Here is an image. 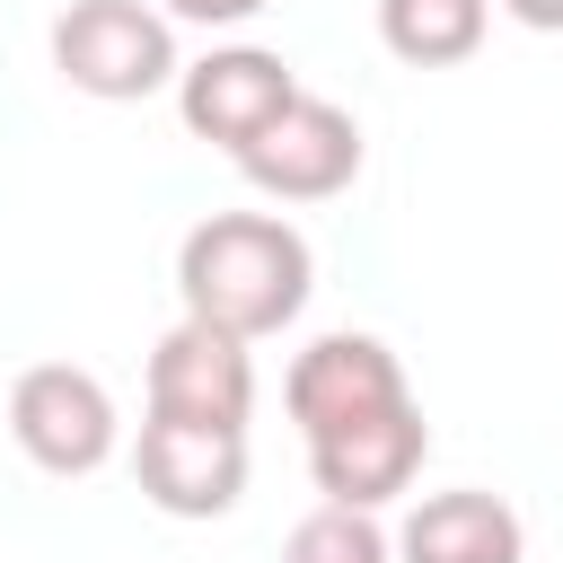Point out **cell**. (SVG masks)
I'll use <instances>...</instances> for the list:
<instances>
[{
	"label": "cell",
	"instance_id": "5bb4252c",
	"mask_svg": "<svg viewBox=\"0 0 563 563\" xmlns=\"http://www.w3.org/2000/svg\"><path fill=\"white\" fill-rule=\"evenodd\" d=\"M493 9H510V18L537 26V35H563V0H493Z\"/></svg>",
	"mask_w": 563,
	"mask_h": 563
},
{
	"label": "cell",
	"instance_id": "4fadbf2b",
	"mask_svg": "<svg viewBox=\"0 0 563 563\" xmlns=\"http://www.w3.org/2000/svg\"><path fill=\"white\" fill-rule=\"evenodd\" d=\"M255 9H273V0H167V18H185V26H246Z\"/></svg>",
	"mask_w": 563,
	"mask_h": 563
},
{
	"label": "cell",
	"instance_id": "5b68a950",
	"mask_svg": "<svg viewBox=\"0 0 563 563\" xmlns=\"http://www.w3.org/2000/svg\"><path fill=\"white\" fill-rule=\"evenodd\" d=\"M150 405L141 413H167V422H211V431H246L255 413V352L202 317H176L158 343H150Z\"/></svg>",
	"mask_w": 563,
	"mask_h": 563
},
{
	"label": "cell",
	"instance_id": "3957f363",
	"mask_svg": "<svg viewBox=\"0 0 563 563\" xmlns=\"http://www.w3.org/2000/svg\"><path fill=\"white\" fill-rule=\"evenodd\" d=\"M9 440L26 449V466H44V475H97L114 449H123V413H114V396H106V378L97 369H79V361H35V369H18V387H9Z\"/></svg>",
	"mask_w": 563,
	"mask_h": 563
},
{
	"label": "cell",
	"instance_id": "7c38bea8",
	"mask_svg": "<svg viewBox=\"0 0 563 563\" xmlns=\"http://www.w3.org/2000/svg\"><path fill=\"white\" fill-rule=\"evenodd\" d=\"M282 563H396V537L378 528V510L317 501V510L282 537Z\"/></svg>",
	"mask_w": 563,
	"mask_h": 563
},
{
	"label": "cell",
	"instance_id": "8992f818",
	"mask_svg": "<svg viewBox=\"0 0 563 563\" xmlns=\"http://www.w3.org/2000/svg\"><path fill=\"white\" fill-rule=\"evenodd\" d=\"M132 484H141V501L167 510V519H220V510H238V493H246V431L141 413Z\"/></svg>",
	"mask_w": 563,
	"mask_h": 563
},
{
	"label": "cell",
	"instance_id": "ba28073f",
	"mask_svg": "<svg viewBox=\"0 0 563 563\" xmlns=\"http://www.w3.org/2000/svg\"><path fill=\"white\" fill-rule=\"evenodd\" d=\"M413 387H405V361L378 343V334H317L299 361H290V378H282V405H290V422H299V440H325V431H343V422H369V413H387V405H405Z\"/></svg>",
	"mask_w": 563,
	"mask_h": 563
},
{
	"label": "cell",
	"instance_id": "52a82bcc",
	"mask_svg": "<svg viewBox=\"0 0 563 563\" xmlns=\"http://www.w3.org/2000/svg\"><path fill=\"white\" fill-rule=\"evenodd\" d=\"M290 97H299V70H290L282 53H264V44H211L202 62L176 70V114H185V132L211 141V150H229V158H238Z\"/></svg>",
	"mask_w": 563,
	"mask_h": 563
},
{
	"label": "cell",
	"instance_id": "8fae6325",
	"mask_svg": "<svg viewBox=\"0 0 563 563\" xmlns=\"http://www.w3.org/2000/svg\"><path fill=\"white\" fill-rule=\"evenodd\" d=\"M484 26H493V0H378V44L413 70L475 62Z\"/></svg>",
	"mask_w": 563,
	"mask_h": 563
},
{
	"label": "cell",
	"instance_id": "7a4b0ae2",
	"mask_svg": "<svg viewBox=\"0 0 563 563\" xmlns=\"http://www.w3.org/2000/svg\"><path fill=\"white\" fill-rule=\"evenodd\" d=\"M53 70L97 106H141L176 88V18L150 0H70L53 18Z\"/></svg>",
	"mask_w": 563,
	"mask_h": 563
},
{
	"label": "cell",
	"instance_id": "6da1fadb",
	"mask_svg": "<svg viewBox=\"0 0 563 563\" xmlns=\"http://www.w3.org/2000/svg\"><path fill=\"white\" fill-rule=\"evenodd\" d=\"M308 290H317V255H308V238L282 211H211L176 246L185 317H202V325H220L238 343L282 334L308 308Z\"/></svg>",
	"mask_w": 563,
	"mask_h": 563
},
{
	"label": "cell",
	"instance_id": "30bf717a",
	"mask_svg": "<svg viewBox=\"0 0 563 563\" xmlns=\"http://www.w3.org/2000/svg\"><path fill=\"white\" fill-rule=\"evenodd\" d=\"M396 563H528V528L484 484L422 493L405 510V528H396Z\"/></svg>",
	"mask_w": 563,
	"mask_h": 563
},
{
	"label": "cell",
	"instance_id": "277c9868",
	"mask_svg": "<svg viewBox=\"0 0 563 563\" xmlns=\"http://www.w3.org/2000/svg\"><path fill=\"white\" fill-rule=\"evenodd\" d=\"M238 176L264 194V202H334L352 176H361V123L334 106V97H290L246 150H238Z\"/></svg>",
	"mask_w": 563,
	"mask_h": 563
},
{
	"label": "cell",
	"instance_id": "9c48e42d",
	"mask_svg": "<svg viewBox=\"0 0 563 563\" xmlns=\"http://www.w3.org/2000/svg\"><path fill=\"white\" fill-rule=\"evenodd\" d=\"M422 457H431V422H422L413 396L387 405V413H369V422H343V431L308 440V475H317V493L343 501V510H387V501L422 475Z\"/></svg>",
	"mask_w": 563,
	"mask_h": 563
}]
</instances>
